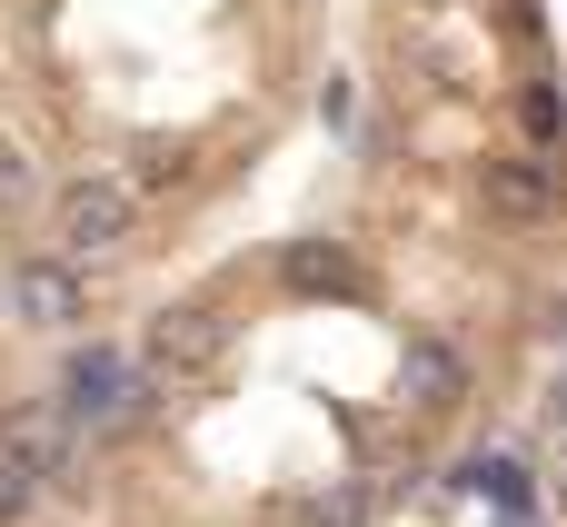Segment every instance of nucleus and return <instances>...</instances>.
I'll use <instances>...</instances> for the list:
<instances>
[{
    "instance_id": "obj_1",
    "label": "nucleus",
    "mask_w": 567,
    "mask_h": 527,
    "mask_svg": "<svg viewBox=\"0 0 567 527\" xmlns=\"http://www.w3.org/2000/svg\"><path fill=\"white\" fill-rule=\"evenodd\" d=\"M150 399H159V379H140L120 349H100V339H90V349H70V369H60V399H50V409H60L80 438H130V428L150 418Z\"/></svg>"
},
{
    "instance_id": "obj_2",
    "label": "nucleus",
    "mask_w": 567,
    "mask_h": 527,
    "mask_svg": "<svg viewBox=\"0 0 567 527\" xmlns=\"http://www.w3.org/2000/svg\"><path fill=\"white\" fill-rule=\"evenodd\" d=\"M130 229H140V189L130 179H70L50 199V259H70V269L130 249Z\"/></svg>"
},
{
    "instance_id": "obj_3",
    "label": "nucleus",
    "mask_w": 567,
    "mask_h": 527,
    "mask_svg": "<svg viewBox=\"0 0 567 527\" xmlns=\"http://www.w3.org/2000/svg\"><path fill=\"white\" fill-rule=\"evenodd\" d=\"M219 359H229V319L209 299H169L150 319V339H140V379H199Z\"/></svg>"
},
{
    "instance_id": "obj_4",
    "label": "nucleus",
    "mask_w": 567,
    "mask_h": 527,
    "mask_svg": "<svg viewBox=\"0 0 567 527\" xmlns=\"http://www.w3.org/2000/svg\"><path fill=\"white\" fill-rule=\"evenodd\" d=\"M0 448H10V458H20L40 488H90V478H80V468H90V438H80L60 409H30V418H10V428H0Z\"/></svg>"
},
{
    "instance_id": "obj_5",
    "label": "nucleus",
    "mask_w": 567,
    "mask_h": 527,
    "mask_svg": "<svg viewBox=\"0 0 567 527\" xmlns=\"http://www.w3.org/2000/svg\"><path fill=\"white\" fill-rule=\"evenodd\" d=\"M279 289L289 299H369V269L349 239H289L279 249Z\"/></svg>"
},
{
    "instance_id": "obj_6",
    "label": "nucleus",
    "mask_w": 567,
    "mask_h": 527,
    "mask_svg": "<svg viewBox=\"0 0 567 527\" xmlns=\"http://www.w3.org/2000/svg\"><path fill=\"white\" fill-rule=\"evenodd\" d=\"M10 319L20 329H80V269L70 259H10Z\"/></svg>"
},
{
    "instance_id": "obj_7",
    "label": "nucleus",
    "mask_w": 567,
    "mask_h": 527,
    "mask_svg": "<svg viewBox=\"0 0 567 527\" xmlns=\"http://www.w3.org/2000/svg\"><path fill=\"white\" fill-rule=\"evenodd\" d=\"M399 389H409V409L449 418V409L468 399V359H458L449 339H409V349H399Z\"/></svg>"
},
{
    "instance_id": "obj_8",
    "label": "nucleus",
    "mask_w": 567,
    "mask_h": 527,
    "mask_svg": "<svg viewBox=\"0 0 567 527\" xmlns=\"http://www.w3.org/2000/svg\"><path fill=\"white\" fill-rule=\"evenodd\" d=\"M478 189H488V209H508V219H548V159H488Z\"/></svg>"
},
{
    "instance_id": "obj_9",
    "label": "nucleus",
    "mask_w": 567,
    "mask_h": 527,
    "mask_svg": "<svg viewBox=\"0 0 567 527\" xmlns=\"http://www.w3.org/2000/svg\"><path fill=\"white\" fill-rule=\"evenodd\" d=\"M40 498H50V488H40V478H30V468H20V458L0 448V527H20L30 508H40Z\"/></svg>"
},
{
    "instance_id": "obj_10",
    "label": "nucleus",
    "mask_w": 567,
    "mask_h": 527,
    "mask_svg": "<svg viewBox=\"0 0 567 527\" xmlns=\"http://www.w3.org/2000/svg\"><path fill=\"white\" fill-rule=\"evenodd\" d=\"M299 527H369V488H329V498H309Z\"/></svg>"
},
{
    "instance_id": "obj_11",
    "label": "nucleus",
    "mask_w": 567,
    "mask_h": 527,
    "mask_svg": "<svg viewBox=\"0 0 567 527\" xmlns=\"http://www.w3.org/2000/svg\"><path fill=\"white\" fill-rule=\"evenodd\" d=\"M468 488H488L498 508H528V478H518V458H468Z\"/></svg>"
},
{
    "instance_id": "obj_12",
    "label": "nucleus",
    "mask_w": 567,
    "mask_h": 527,
    "mask_svg": "<svg viewBox=\"0 0 567 527\" xmlns=\"http://www.w3.org/2000/svg\"><path fill=\"white\" fill-rule=\"evenodd\" d=\"M20 199H30V159L0 140V209H20Z\"/></svg>"
}]
</instances>
